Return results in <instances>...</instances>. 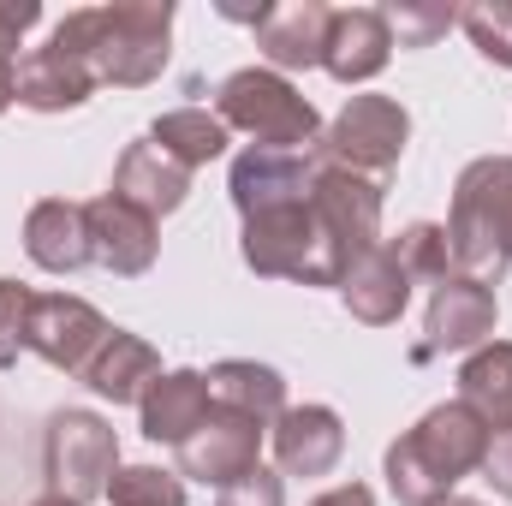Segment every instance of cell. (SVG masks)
Returning <instances> with one entry per match:
<instances>
[{
    "label": "cell",
    "instance_id": "cell-1",
    "mask_svg": "<svg viewBox=\"0 0 512 506\" xmlns=\"http://www.w3.org/2000/svg\"><path fill=\"white\" fill-rule=\"evenodd\" d=\"M54 48H72L96 66V84L143 90L167 72L173 54V0H114V6H78L54 24Z\"/></svg>",
    "mask_w": 512,
    "mask_h": 506
},
{
    "label": "cell",
    "instance_id": "cell-2",
    "mask_svg": "<svg viewBox=\"0 0 512 506\" xmlns=\"http://www.w3.org/2000/svg\"><path fill=\"white\" fill-rule=\"evenodd\" d=\"M489 441H495V435L483 429V417H477L471 405H459V399H447V405L423 411V417H417L393 447H387V459H382L393 501H399V506L447 501L471 471H483Z\"/></svg>",
    "mask_w": 512,
    "mask_h": 506
},
{
    "label": "cell",
    "instance_id": "cell-3",
    "mask_svg": "<svg viewBox=\"0 0 512 506\" xmlns=\"http://www.w3.org/2000/svg\"><path fill=\"white\" fill-rule=\"evenodd\" d=\"M447 245H453V274L501 286V274L512 268V155H483L459 173Z\"/></svg>",
    "mask_w": 512,
    "mask_h": 506
},
{
    "label": "cell",
    "instance_id": "cell-4",
    "mask_svg": "<svg viewBox=\"0 0 512 506\" xmlns=\"http://www.w3.org/2000/svg\"><path fill=\"white\" fill-rule=\"evenodd\" d=\"M215 114L227 131H245L256 149H316L322 143V114L310 108V96L268 66H239L233 78H221Z\"/></svg>",
    "mask_w": 512,
    "mask_h": 506
},
{
    "label": "cell",
    "instance_id": "cell-5",
    "mask_svg": "<svg viewBox=\"0 0 512 506\" xmlns=\"http://www.w3.org/2000/svg\"><path fill=\"white\" fill-rule=\"evenodd\" d=\"M245 268L262 280H298V286H346L352 262L340 256V245L328 239V227L316 221L310 203H292V209H268L245 221Z\"/></svg>",
    "mask_w": 512,
    "mask_h": 506
},
{
    "label": "cell",
    "instance_id": "cell-6",
    "mask_svg": "<svg viewBox=\"0 0 512 506\" xmlns=\"http://www.w3.org/2000/svg\"><path fill=\"white\" fill-rule=\"evenodd\" d=\"M42 471H48V495L90 506L96 495H108L114 471H120V435L108 417L96 411H54L48 435H42Z\"/></svg>",
    "mask_w": 512,
    "mask_h": 506
},
{
    "label": "cell",
    "instance_id": "cell-7",
    "mask_svg": "<svg viewBox=\"0 0 512 506\" xmlns=\"http://www.w3.org/2000/svg\"><path fill=\"white\" fill-rule=\"evenodd\" d=\"M411 143V114L393 102V96H352L334 126L322 131V161L328 167H346V173H364V179H387L399 167Z\"/></svg>",
    "mask_w": 512,
    "mask_h": 506
},
{
    "label": "cell",
    "instance_id": "cell-8",
    "mask_svg": "<svg viewBox=\"0 0 512 506\" xmlns=\"http://www.w3.org/2000/svg\"><path fill=\"white\" fill-rule=\"evenodd\" d=\"M495 286H477L465 274H447L435 292H429V310H423V340L411 346V364H435L447 352H477L489 346L495 334Z\"/></svg>",
    "mask_w": 512,
    "mask_h": 506
},
{
    "label": "cell",
    "instance_id": "cell-9",
    "mask_svg": "<svg viewBox=\"0 0 512 506\" xmlns=\"http://www.w3.org/2000/svg\"><path fill=\"white\" fill-rule=\"evenodd\" d=\"M316 173H322V149H245L233 155V209L251 221L268 209H292V203H310L316 191Z\"/></svg>",
    "mask_w": 512,
    "mask_h": 506
},
{
    "label": "cell",
    "instance_id": "cell-10",
    "mask_svg": "<svg viewBox=\"0 0 512 506\" xmlns=\"http://www.w3.org/2000/svg\"><path fill=\"white\" fill-rule=\"evenodd\" d=\"M310 209H316V221L328 227V239L340 245L346 262H358V256H370L382 245V179H364V173H346V167L322 161Z\"/></svg>",
    "mask_w": 512,
    "mask_h": 506
},
{
    "label": "cell",
    "instance_id": "cell-11",
    "mask_svg": "<svg viewBox=\"0 0 512 506\" xmlns=\"http://www.w3.org/2000/svg\"><path fill=\"white\" fill-rule=\"evenodd\" d=\"M108 316L90 304V298H72V292H42L36 298V316H30V352L66 376H84L90 358L102 352L108 340Z\"/></svg>",
    "mask_w": 512,
    "mask_h": 506
},
{
    "label": "cell",
    "instance_id": "cell-12",
    "mask_svg": "<svg viewBox=\"0 0 512 506\" xmlns=\"http://www.w3.org/2000/svg\"><path fill=\"white\" fill-rule=\"evenodd\" d=\"M262 465V423L239 411H209L191 441H179V477H197L209 489H227Z\"/></svg>",
    "mask_w": 512,
    "mask_h": 506
},
{
    "label": "cell",
    "instance_id": "cell-13",
    "mask_svg": "<svg viewBox=\"0 0 512 506\" xmlns=\"http://www.w3.org/2000/svg\"><path fill=\"white\" fill-rule=\"evenodd\" d=\"M84 215H90V256H96L108 274L137 280V274H149V268H155V251H161L155 215H143L137 203L114 197V191L90 197V203H84Z\"/></svg>",
    "mask_w": 512,
    "mask_h": 506
},
{
    "label": "cell",
    "instance_id": "cell-14",
    "mask_svg": "<svg viewBox=\"0 0 512 506\" xmlns=\"http://www.w3.org/2000/svg\"><path fill=\"white\" fill-rule=\"evenodd\" d=\"M274 465L280 477H328L346 453V423L334 405H286L274 423Z\"/></svg>",
    "mask_w": 512,
    "mask_h": 506
},
{
    "label": "cell",
    "instance_id": "cell-15",
    "mask_svg": "<svg viewBox=\"0 0 512 506\" xmlns=\"http://www.w3.org/2000/svg\"><path fill=\"white\" fill-rule=\"evenodd\" d=\"M328 24H334V6L322 0H280V6H262L256 18V48L268 54V72H310L322 66L328 54Z\"/></svg>",
    "mask_w": 512,
    "mask_h": 506
},
{
    "label": "cell",
    "instance_id": "cell-16",
    "mask_svg": "<svg viewBox=\"0 0 512 506\" xmlns=\"http://www.w3.org/2000/svg\"><path fill=\"white\" fill-rule=\"evenodd\" d=\"M96 96V66L72 48H36L18 60V108L30 114H72Z\"/></svg>",
    "mask_w": 512,
    "mask_h": 506
},
{
    "label": "cell",
    "instance_id": "cell-17",
    "mask_svg": "<svg viewBox=\"0 0 512 506\" xmlns=\"http://www.w3.org/2000/svg\"><path fill=\"white\" fill-rule=\"evenodd\" d=\"M387 60H393V30H387L382 6H346L334 12L328 24V54H322V72L340 78V84H370L382 78Z\"/></svg>",
    "mask_w": 512,
    "mask_h": 506
},
{
    "label": "cell",
    "instance_id": "cell-18",
    "mask_svg": "<svg viewBox=\"0 0 512 506\" xmlns=\"http://www.w3.org/2000/svg\"><path fill=\"white\" fill-rule=\"evenodd\" d=\"M114 197L137 203L143 215H173L185 197H191V167H179L167 149H155L149 137L126 143V155L114 161Z\"/></svg>",
    "mask_w": 512,
    "mask_h": 506
},
{
    "label": "cell",
    "instance_id": "cell-19",
    "mask_svg": "<svg viewBox=\"0 0 512 506\" xmlns=\"http://www.w3.org/2000/svg\"><path fill=\"white\" fill-rule=\"evenodd\" d=\"M24 251L42 274H78L90 256V215L84 203H66V197H42L30 215H24Z\"/></svg>",
    "mask_w": 512,
    "mask_h": 506
},
{
    "label": "cell",
    "instance_id": "cell-20",
    "mask_svg": "<svg viewBox=\"0 0 512 506\" xmlns=\"http://www.w3.org/2000/svg\"><path fill=\"white\" fill-rule=\"evenodd\" d=\"M209 411H215V399H209V376H203V370H167V376L143 393V405H137L143 435L161 441V447L191 441Z\"/></svg>",
    "mask_w": 512,
    "mask_h": 506
},
{
    "label": "cell",
    "instance_id": "cell-21",
    "mask_svg": "<svg viewBox=\"0 0 512 506\" xmlns=\"http://www.w3.org/2000/svg\"><path fill=\"white\" fill-rule=\"evenodd\" d=\"M78 381H84L90 393L114 399V405H143V393L161 381V352H155L143 334L114 328V334L102 340V352L90 358V370H84Z\"/></svg>",
    "mask_w": 512,
    "mask_h": 506
},
{
    "label": "cell",
    "instance_id": "cell-22",
    "mask_svg": "<svg viewBox=\"0 0 512 506\" xmlns=\"http://www.w3.org/2000/svg\"><path fill=\"white\" fill-rule=\"evenodd\" d=\"M340 298H346L352 322H364V328H393V322L405 316V304H411V280H405V268L393 262V251L376 245L370 256L352 262Z\"/></svg>",
    "mask_w": 512,
    "mask_h": 506
},
{
    "label": "cell",
    "instance_id": "cell-23",
    "mask_svg": "<svg viewBox=\"0 0 512 506\" xmlns=\"http://www.w3.org/2000/svg\"><path fill=\"white\" fill-rule=\"evenodd\" d=\"M203 376H209L215 411H239V417H251L262 429L286 411V376L268 370V364H256V358H227V364H215Z\"/></svg>",
    "mask_w": 512,
    "mask_h": 506
},
{
    "label": "cell",
    "instance_id": "cell-24",
    "mask_svg": "<svg viewBox=\"0 0 512 506\" xmlns=\"http://www.w3.org/2000/svg\"><path fill=\"white\" fill-rule=\"evenodd\" d=\"M459 405H471L489 435L512 429V340H489L459 364Z\"/></svg>",
    "mask_w": 512,
    "mask_h": 506
},
{
    "label": "cell",
    "instance_id": "cell-25",
    "mask_svg": "<svg viewBox=\"0 0 512 506\" xmlns=\"http://www.w3.org/2000/svg\"><path fill=\"white\" fill-rule=\"evenodd\" d=\"M149 143L155 149H167L179 167H209V161H221L227 155V143H233V131L221 126V114H209V108H173V114H161L155 126H149Z\"/></svg>",
    "mask_w": 512,
    "mask_h": 506
},
{
    "label": "cell",
    "instance_id": "cell-26",
    "mask_svg": "<svg viewBox=\"0 0 512 506\" xmlns=\"http://www.w3.org/2000/svg\"><path fill=\"white\" fill-rule=\"evenodd\" d=\"M387 251H393V262L405 268V280H411V286H417V280H423V286H441V280L453 274V245H447V227H435V221H411V227H405Z\"/></svg>",
    "mask_w": 512,
    "mask_h": 506
},
{
    "label": "cell",
    "instance_id": "cell-27",
    "mask_svg": "<svg viewBox=\"0 0 512 506\" xmlns=\"http://www.w3.org/2000/svg\"><path fill=\"white\" fill-rule=\"evenodd\" d=\"M382 18L393 30V48H429L459 24V12L441 0H393V6H382Z\"/></svg>",
    "mask_w": 512,
    "mask_h": 506
},
{
    "label": "cell",
    "instance_id": "cell-28",
    "mask_svg": "<svg viewBox=\"0 0 512 506\" xmlns=\"http://www.w3.org/2000/svg\"><path fill=\"white\" fill-rule=\"evenodd\" d=\"M114 506H185V477L161 465H120L108 483Z\"/></svg>",
    "mask_w": 512,
    "mask_h": 506
},
{
    "label": "cell",
    "instance_id": "cell-29",
    "mask_svg": "<svg viewBox=\"0 0 512 506\" xmlns=\"http://www.w3.org/2000/svg\"><path fill=\"white\" fill-rule=\"evenodd\" d=\"M459 24H465L471 48L483 60H495V66L512 72V0H477V6L459 12Z\"/></svg>",
    "mask_w": 512,
    "mask_h": 506
},
{
    "label": "cell",
    "instance_id": "cell-30",
    "mask_svg": "<svg viewBox=\"0 0 512 506\" xmlns=\"http://www.w3.org/2000/svg\"><path fill=\"white\" fill-rule=\"evenodd\" d=\"M36 298L24 280H6L0 274V364H18V352H30V316H36Z\"/></svg>",
    "mask_w": 512,
    "mask_h": 506
},
{
    "label": "cell",
    "instance_id": "cell-31",
    "mask_svg": "<svg viewBox=\"0 0 512 506\" xmlns=\"http://www.w3.org/2000/svg\"><path fill=\"white\" fill-rule=\"evenodd\" d=\"M215 506H286V483H280L274 471H262V465H256L251 477L227 483V489H221V501H215Z\"/></svg>",
    "mask_w": 512,
    "mask_h": 506
},
{
    "label": "cell",
    "instance_id": "cell-32",
    "mask_svg": "<svg viewBox=\"0 0 512 506\" xmlns=\"http://www.w3.org/2000/svg\"><path fill=\"white\" fill-rule=\"evenodd\" d=\"M36 18H42L36 0H0V60L18 54V42H24V30H30Z\"/></svg>",
    "mask_w": 512,
    "mask_h": 506
},
{
    "label": "cell",
    "instance_id": "cell-33",
    "mask_svg": "<svg viewBox=\"0 0 512 506\" xmlns=\"http://www.w3.org/2000/svg\"><path fill=\"white\" fill-rule=\"evenodd\" d=\"M483 477L495 483V495H507V501H512V429H501V435L489 441V459H483Z\"/></svg>",
    "mask_w": 512,
    "mask_h": 506
},
{
    "label": "cell",
    "instance_id": "cell-34",
    "mask_svg": "<svg viewBox=\"0 0 512 506\" xmlns=\"http://www.w3.org/2000/svg\"><path fill=\"white\" fill-rule=\"evenodd\" d=\"M310 506H376V495H370L364 483H340V489H328V495H316Z\"/></svg>",
    "mask_w": 512,
    "mask_h": 506
},
{
    "label": "cell",
    "instance_id": "cell-35",
    "mask_svg": "<svg viewBox=\"0 0 512 506\" xmlns=\"http://www.w3.org/2000/svg\"><path fill=\"white\" fill-rule=\"evenodd\" d=\"M12 102H18V66H12V60H0V114H6Z\"/></svg>",
    "mask_w": 512,
    "mask_h": 506
},
{
    "label": "cell",
    "instance_id": "cell-36",
    "mask_svg": "<svg viewBox=\"0 0 512 506\" xmlns=\"http://www.w3.org/2000/svg\"><path fill=\"white\" fill-rule=\"evenodd\" d=\"M30 506H78V501H66V495H42V501H30Z\"/></svg>",
    "mask_w": 512,
    "mask_h": 506
},
{
    "label": "cell",
    "instance_id": "cell-37",
    "mask_svg": "<svg viewBox=\"0 0 512 506\" xmlns=\"http://www.w3.org/2000/svg\"><path fill=\"white\" fill-rule=\"evenodd\" d=\"M435 506H483V501H465V495H447V501H435Z\"/></svg>",
    "mask_w": 512,
    "mask_h": 506
}]
</instances>
